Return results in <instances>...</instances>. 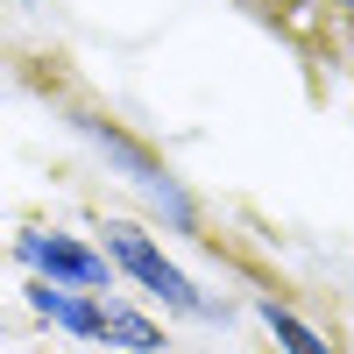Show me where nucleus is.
<instances>
[{
  "instance_id": "obj_1",
  "label": "nucleus",
  "mask_w": 354,
  "mask_h": 354,
  "mask_svg": "<svg viewBox=\"0 0 354 354\" xmlns=\"http://www.w3.org/2000/svg\"><path fill=\"white\" fill-rule=\"evenodd\" d=\"M106 248H113V262H121L128 277H142V283H149L163 305H177V312H198V290H192L185 277H177L170 262H163V248H156L142 227H106Z\"/></svg>"
},
{
  "instance_id": "obj_2",
  "label": "nucleus",
  "mask_w": 354,
  "mask_h": 354,
  "mask_svg": "<svg viewBox=\"0 0 354 354\" xmlns=\"http://www.w3.org/2000/svg\"><path fill=\"white\" fill-rule=\"evenodd\" d=\"M21 262H36V270L50 283H85V290H106V262L85 255L78 241H64V234H21Z\"/></svg>"
},
{
  "instance_id": "obj_3",
  "label": "nucleus",
  "mask_w": 354,
  "mask_h": 354,
  "mask_svg": "<svg viewBox=\"0 0 354 354\" xmlns=\"http://www.w3.org/2000/svg\"><path fill=\"white\" fill-rule=\"evenodd\" d=\"M28 305H36V312H50L57 326L93 333V340H100V305H93V298H71V290H57V283H28Z\"/></svg>"
},
{
  "instance_id": "obj_4",
  "label": "nucleus",
  "mask_w": 354,
  "mask_h": 354,
  "mask_svg": "<svg viewBox=\"0 0 354 354\" xmlns=\"http://www.w3.org/2000/svg\"><path fill=\"white\" fill-rule=\"evenodd\" d=\"M100 340H121V347H135V354H156V347H163V333H156L142 312H100Z\"/></svg>"
},
{
  "instance_id": "obj_5",
  "label": "nucleus",
  "mask_w": 354,
  "mask_h": 354,
  "mask_svg": "<svg viewBox=\"0 0 354 354\" xmlns=\"http://www.w3.org/2000/svg\"><path fill=\"white\" fill-rule=\"evenodd\" d=\"M262 319H270V326H277V340H283L290 354H326V340H319V333L305 326V319H290L283 305H270V312H262Z\"/></svg>"
},
{
  "instance_id": "obj_6",
  "label": "nucleus",
  "mask_w": 354,
  "mask_h": 354,
  "mask_svg": "<svg viewBox=\"0 0 354 354\" xmlns=\"http://www.w3.org/2000/svg\"><path fill=\"white\" fill-rule=\"evenodd\" d=\"M340 8H347V15H354V0H340Z\"/></svg>"
}]
</instances>
